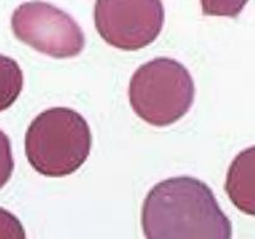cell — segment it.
I'll return each mask as SVG.
<instances>
[{
	"instance_id": "6da1fadb",
	"label": "cell",
	"mask_w": 255,
	"mask_h": 239,
	"mask_svg": "<svg viewBox=\"0 0 255 239\" xmlns=\"http://www.w3.org/2000/svg\"><path fill=\"white\" fill-rule=\"evenodd\" d=\"M146 239H232V222L211 187L188 176L172 177L149 189L142 206Z\"/></svg>"
},
{
	"instance_id": "7a4b0ae2",
	"label": "cell",
	"mask_w": 255,
	"mask_h": 239,
	"mask_svg": "<svg viewBox=\"0 0 255 239\" xmlns=\"http://www.w3.org/2000/svg\"><path fill=\"white\" fill-rule=\"evenodd\" d=\"M92 136L86 120L72 109L52 107L37 115L25 134L32 168L46 177L76 172L90 156Z\"/></svg>"
},
{
	"instance_id": "3957f363",
	"label": "cell",
	"mask_w": 255,
	"mask_h": 239,
	"mask_svg": "<svg viewBox=\"0 0 255 239\" xmlns=\"http://www.w3.org/2000/svg\"><path fill=\"white\" fill-rule=\"evenodd\" d=\"M194 95V81L187 67L169 57H157L141 65L128 87L134 114L157 127L181 120L193 105Z\"/></svg>"
},
{
	"instance_id": "277c9868",
	"label": "cell",
	"mask_w": 255,
	"mask_h": 239,
	"mask_svg": "<svg viewBox=\"0 0 255 239\" xmlns=\"http://www.w3.org/2000/svg\"><path fill=\"white\" fill-rule=\"evenodd\" d=\"M11 29L17 40L55 59L77 56L85 47L80 25L49 2L34 0L17 6L11 16Z\"/></svg>"
},
{
	"instance_id": "5b68a950",
	"label": "cell",
	"mask_w": 255,
	"mask_h": 239,
	"mask_svg": "<svg viewBox=\"0 0 255 239\" xmlns=\"http://www.w3.org/2000/svg\"><path fill=\"white\" fill-rule=\"evenodd\" d=\"M162 0H96L95 25L102 39L126 51L143 49L161 34Z\"/></svg>"
},
{
	"instance_id": "8992f818",
	"label": "cell",
	"mask_w": 255,
	"mask_h": 239,
	"mask_svg": "<svg viewBox=\"0 0 255 239\" xmlns=\"http://www.w3.org/2000/svg\"><path fill=\"white\" fill-rule=\"evenodd\" d=\"M226 192L239 211L255 217V146L233 159L227 172Z\"/></svg>"
},
{
	"instance_id": "52a82bcc",
	"label": "cell",
	"mask_w": 255,
	"mask_h": 239,
	"mask_svg": "<svg viewBox=\"0 0 255 239\" xmlns=\"http://www.w3.org/2000/svg\"><path fill=\"white\" fill-rule=\"evenodd\" d=\"M24 76L14 59L0 54V112L9 109L20 96Z\"/></svg>"
},
{
	"instance_id": "ba28073f",
	"label": "cell",
	"mask_w": 255,
	"mask_h": 239,
	"mask_svg": "<svg viewBox=\"0 0 255 239\" xmlns=\"http://www.w3.org/2000/svg\"><path fill=\"white\" fill-rule=\"evenodd\" d=\"M204 15L237 16L248 0H201Z\"/></svg>"
},
{
	"instance_id": "9c48e42d",
	"label": "cell",
	"mask_w": 255,
	"mask_h": 239,
	"mask_svg": "<svg viewBox=\"0 0 255 239\" xmlns=\"http://www.w3.org/2000/svg\"><path fill=\"white\" fill-rule=\"evenodd\" d=\"M0 239H26L21 222L15 214L0 207Z\"/></svg>"
},
{
	"instance_id": "30bf717a",
	"label": "cell",
	"mask_w": 255,
	"mask_h": 239,
	"mask_svg": "<svg viewBox=\"0 0 255 239\" xmlns=\"http://www.w3.org/2000/svg\"><path fill=\"white\" fill-rule=\"evenodd\" d=\"M14 171L11 143L4 132L0 129V189L7 183Z\"/></svg>"
}]
</instances>
